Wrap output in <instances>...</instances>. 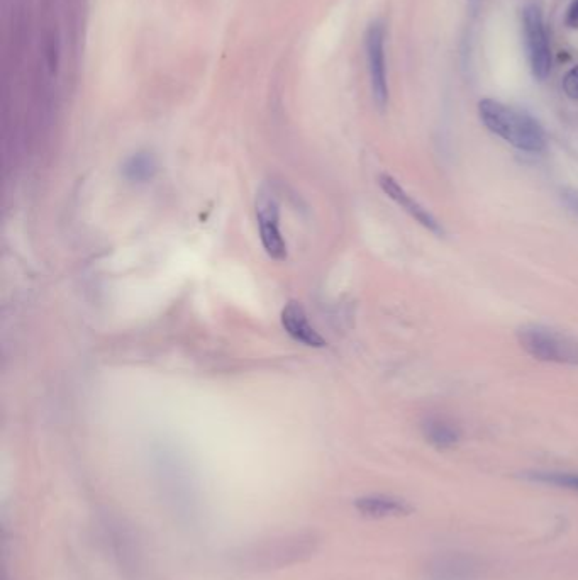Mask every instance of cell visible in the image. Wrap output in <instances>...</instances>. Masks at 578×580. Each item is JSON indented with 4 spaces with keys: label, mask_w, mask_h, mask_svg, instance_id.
<instances>
[{
    "label": "cell",
    "mask_w": 578,
    "mask_h": 580,
    "mask_svg": "<svg viewBox=\"0 0 578 580\" xmlns=\"http://www.w3.org/2000/svg\"><path fill=\"white\" fill-rule=\"evenodd\" d=\"M321 547V536L317 531L302 530L265 536L246 543L231 555L239 570L263 574L273 570L287 569L292 565L311 560Z\"/></svg>",
    "instance_id": "1"
},
{
    "label": "cell",
    "mask_w": 578,
    "mask_h": 580,
    "mask_svg": "<svg viewBox=\"0 0 578 580\" xmlns=\"http://www.w3.org/2000/svg\"><path fill=\"white\" fill-rule=\"evenodd\" d=\"M478 116L490 133L517 150L540 153L546 148L545 129L528 112L495 99H482L478 102Z\"/></svg>",
    "instance_id": "2"
},
{
    "label": "cell",
    "mask_w": 578,
    "mask_h": 580,
    "mask_svg": "<svg viewBox=\"0 0 578 580\" xmlns=\"http://www.w3.org/2000/svg\"><path fill=\"white\" fill-rule=\"evenodd\" d=\"M517 340L536 360L578 367V338L545 326H524L517 331Z\"/></svg>",
    "instance_id": "3"
},
{
    "label": "cell",
    "mask_w": 578,
    "mask_h": 580,
    "mask_svg": "<svg viewBox=\"0 0 578 580\" xmlns=\"http://www.w3.org/2000/svg\"><path fill=\"white\" fill-rule=\"evenodd\" d=\"M523 34L526 53H528L529 67L533 72L534 79H548L553 67V55H551L550 34L546 29L545 17L538 4H528L523 9Z\"/></svg>",
    "instance_id": "4"
},
{
    "label": "cell",
    "mask_w": 578,
    "mask_h": 580,
    "mask_svg": "<svg viewBox=\"0 0 578 580\" xmlns=\"http://www.w3.org/2000/svg\"><path fill=\"white\" fill-rule=\"evenodd\" d=\"M385 40H387L385 24L382 21L370 23L365 33V56H367L373 101L378 109H385L389 104V73H387Z\"/></svg>",
    "instance_id": "5"
},
{
    "label": "cell",
    "mask_w": 578,
    "mask_h": 580,
    "mask_svg": "<svg viewBox=\"0 0 578 580\" xmlns=\"http://www.w3.org/2000/svg\"><path fill=\"white\" fill-rule=\"evenodd\" d=\"M256 219L260 226V238L267 255L277 262L287 258V243L280 231V211L272 189L263 187L256 199Z\"/></svg>",
    "instance_id": "6"
},
{
    "label": "cell",
    "mask_w": 578,
    "mask_h": 580,
    "mask_svg": "<svg viewBox=\"0 0 578 580\" xmlns=\"http://www.w3.org/2000/svg\"><path fill=\"white\" fill-rule=\"evenodd\" d=\"M424 574L428 580H480L484 564L472 553L443 552L429 558Z\"/></svg>",
    "instance_id": "7"
},
{
    "label": "cell",
    "mask_w": 578,
    "mask_h": 580,
    "mask_svg": "<svg viewBox=\"0 0 578 580\" xmlns=\"http://www.w3.org/2000/svg\"><path fill=\"white\" fill-rule=\"evenodd\" d=\"M378 184H380V187H382L385 194H387V196H389L397 206L402 207L411 218L416 219L417 223L424 226V228L429 229V231L434 233V235H445V229L441 226L440 221L434 218L433 214H431L426 207L421 206L414 197L409 196L406 190H404V187H402L394 177H390V175H385L384 173V175L378 177Z\"/></svg>",
    "instance_id": "8"
},
{
    "label": "cell",
    "mask_w": 578,
    "mask_h": 580,
    "mask_svg": "<svg viewBox=\"0 0 578 580\" xmlns=\"http://www.w3.org/2000/svg\"><path fill=\"white\" fill-rule=\"evenodd\" d=\"M356 513L367 519L406 518L414 513L412 504L392 494H367L353 502Z\"/></svg>",
    "instance_id": "9"
},
{
    "label": "cell",
    "mask_w": 578,
    "mask_h": 580,
    "mask_svg": "<svg viewBox=\"0 0 578 580\" xmlns=\"http://www.w3.org/2000/svg\"><path fill=\"white\" fill-rule=\"evenodd\" d=\"M282 326L287 331L290 338L299 341L302 345L311 346V348H324L328 341L319 335V331L309 323L306 311L301 302L290 301L282 311Z\"/></svg>",
    "instance_id": "10"
},
{
    "label": "cell",
    "mask_w": 578,
    "mask_h": 580,
    "mask_svg": "<svg viewBox=\"0 0 578 580\" xmlns=\"http://www.w3.org/2000/svg\"><path fill=\"white\" fill-rule=\"evenodd\" d=\"M423 435L429 445H433L434 448L450 450L458 445V441L462 438V431L458 430V426L448 419L433 416L424 421Z\"/></svg>",
    "instance_id": "11"
},
{
    "label": "cell",
    "mask_w": 578,
    "mask_h": 580,
    "mask_svg": "<svg viewBox=\"0 0 578 580\" xmlns=\"http://www.w3.org/2000/svg\"><path fill=\"white\" fill-rule=\"evenodd\" d=\"M524 479L534 484L565 489V491L578 492L577 472H556V470H534L524 474Z\"/></svg>",
    "instance_id": "12"
},
{
    "label": "cell",
    "mask_w": 578,
    "mask_h": 580,
    "mask_svg": "<svg viewBox=\"0 0 578 580\" xmlns=\"http://www.w3.org/2000/svg\"><path fill=\"white\" fill-rule=\"evenodd\" d=\"M124 175L133 182H146L156 172V160L151 153H136L124 163Z\"/></svg>",
    "instance_id": "13"
},
{
    "label": "cell",
    "mask_w": 578,
    "mask_h": 580,
    "mask_svg": "<svg viewBox=\"0 0 578 580\" xmlns=\"http://www.w3.org/2000/svg\"><path fill=\"white\" fill-rule=\"evenodd\" d=\"M563 92L573 99V101H578V65L577 67H572L565 73L563 77Z\"/></svg>",
    "instance_id": "14"
},
{
    "label": "cell",
    "mask_w": 578,
    "mask_h": 580,
    "mask_svg": "<svg viewBox=\"0 0 578 580\" xmlns=\"http://www.w3.org/2000/svg\"><path fill=\"white\" fill-rule=\"evenodd\" d=\"M562 201L568 207V211L573 212L578 218V190H563Z\"/></svg>",
    "instance_id": "15"
},
{
    "label": "cell",
    "mask_w": 578,
    "mask_h": 580,
    "mask_svg": "<svg viewBox=\"0 0 578 580\" xmlns=\"http://www.w3.org/2000/svg\"><path fill=\"white\" fill-rule=\"evenodd\" d=\"M565 24H567L568 28L578 29V0H573L570 7H568Z\"/></svg>",
    "instance_id": "16"
}]
</instances>
